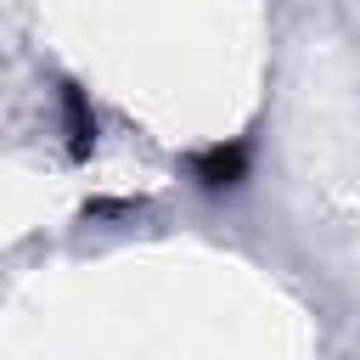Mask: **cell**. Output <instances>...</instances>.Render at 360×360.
<instances>
[{"label":"cell","mask_w":360,"mask_h":360,"mask_svg":"<svg viewBox=\"0 0 360 360\" xmlns=\"http://www.w3.org/2000/svg\"><path fill=\"white\" fill-rule=\"evenodd\" d=\"M191 174H197L208 191H231V186H242V174H248V146H242V141H219V146H208V152L191 158Z\"/></svg>","instance_id":"obj_1"},{"label":"cell","mask_w":360,"mask_h":360,"mask_svg":"<svg viewBox=\"0 0 360 360\" xmlns=\"http://www.w3.org/2000/svg\"><path fill=\"white\" fill-rule=\"evenodd\" d=\"M62 107H68V146H73V158H90V146H96V118H90V107H84V90H79V84H62Z\"/></svg>","instance_id":"obj_2"}]
</instances>
